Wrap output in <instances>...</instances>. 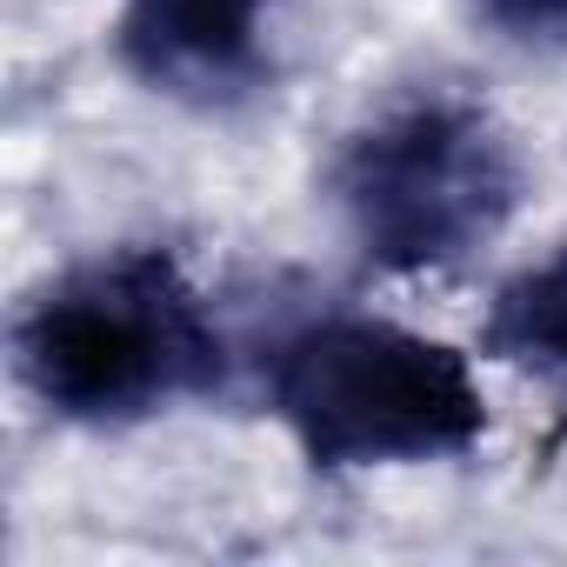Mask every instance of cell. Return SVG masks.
Segmentation results:
<instances>
[{"label":"cell","mask_w":567,"mask_h":567,"mask_svg":"<svg viewBox=\"0 0 567 567\" xmlns=\"http://www.w3.org/2000/svg\"><path fill=\"white\" fill-rule=\"evenodd\" d=\"M14 381L54 421L121 434L220 394L227 334L167 247H107L21 301Z\"/></svg>","instance_id":"6da1fadb"},{"label":"cell","mask_w":567,"mask_h":567,"mask_svg":"<svg viewBox=\"0 0 567 567\" xmlns=\"http://www.w3.org/2000/svg\"><path fill=\"white\" fill-rule=\"evenodd\" d=\"M260 394L315 474L434 467L487 434L467 354L361 308L295 321L260 354Z\"/></svg>","instance_id":"7a4b0ae2"},{"label":"cell","mask_w":567,"mask_h":567,"mask_svg":"<svg viewBox=\"0 0 567 567\" xmlns=\"http://www.w3.org/2000/svg\"><path fill=\"white\" fill-rule=\"evenodd\" d=\"M520 187L527 167L507 127L454 87L388 101L334 154V207L381 274H447L474 260L507 234Z\"/></svg>","instance_id":"3957f363"},{"label":"cell","mask_w":567,"mask_h":567,"mask_svg":"<svg viewBox=\"0 0 567 567\" xmlns=\"http://www.w3.org/2000/svg\"><path fill=\"white\" fill-rule=\"evenodd\" d=\"M280 0H121L114 61L187 114H234L274 87Z\"/></svg>","instance_id":"277c9868"},{"label":"cell","mask_w":567,"mask_h":567,"mask_svg":"<svg viewBox=\"0 0 567 567\" xmlns=\"http://www.w3.org/2000/svg\"><path fill=\"white\" fill-rule=\"evenodd\" d=\"M481 354L567 381V247L540 254L534 267L507 274L487 315H481Z\"/></svg>","instance_id":"5b68a950"},{"label":"cell","mask_w":567,"mask_h":567,"mask_svg":"<svg viewBox=\"0 0 567 567\" xmlns=\"http://www.w3.org/2000/svg\"><path fill=\"white\" fill-rule=\"evenodd\" d=\"M467 14L507 48H567V0H467Z\"/></svg>","instance_id":"8992f818"}]
</instances>
